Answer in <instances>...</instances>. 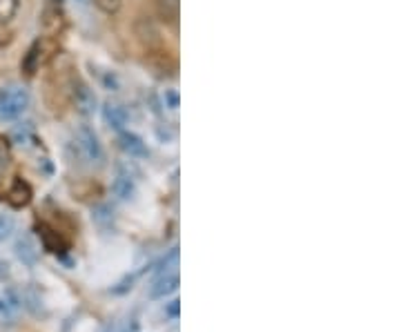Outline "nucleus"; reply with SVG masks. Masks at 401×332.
<instances>
[{
  "label": "nucleus",
  "instance_id": "1",
  "mask_svg": "<svg viewBox=\"0 0 401 332\" xmlns=\"http://www.w3.org/2000/svg\"><path fill=\"white\" fill-rule=\"evenodd\" d=\"M31 103V96L23 85H7L0 90V121L9 123L20 119Z\"/></svg>",
  "mask_w": 401,
  "mask_h": 332
},
{
  "label": "nucleus",
  "instance_id": "2",
  "mask_svg": "<svg viewBox=\"0 0 401 332\" xmlns=\"http://www.w3.org/2000/svg\"><path fill=\"white\" fill-rule=\"evenodd\" d=\"M76 149H78V154L80 158H85L87 163L92 165H101L103 160H105V149L101 145V138L99 134L92 130L89 125H80L78 130H76Z\"/></svg>",
  "mask_w": 401,
  "mask_h": 332
},
{
  "label": "nucleus",
  "instance_id": "3",
  "mask_svg": "<svg viewBox=\"0 0 401 332\" xmlns=\"http://www.w3.org/2000/svg\"><path fill=\"white\" fill-rule=\"evenodd\" d=\"M178 283H181V276H178L176 270L161 274L150 285V299H165L167 294H172V292L178 290Z\"/></svg>",
  "mask_w": 401,
  "mask_h": 332
},
{
  "label": "nucleus",
  "instance_id": "4",
  "mask_svg": "<svg viewBox=\"0 0 401 332\" xmlns=\"http://www.w3.org/2000/svg\"><path fill=\"white\" fill-rule=\"evenodd\" d=\"M119 143H121V149L125 154H130L132 158H145L147 154H150V149H147L145 141L134 132H128L123 130L121 136H119Z\"/></svg>",
  "mask_w": 401,
  "mask_h": 332
},
{
  "label": "nucleus",
  "instance_id": "5",
  "mask_svg": "<svg viewBox=\"0 0 401 332\" xmlns=\"http://www.w3.org/2000/svg\"><path fill=\"white\" fill-rule=\"evenodd\" d=\"M103 114H105V121L110 123V127H114V130H119V132H123V127L130 123V114L123 105L108 103V105H105Z\"/></svg>",
  "mask_w": 401,
  "mask_h": 332
},
{
  "label": "nucleus",
  "instance_id": "6",
  "mask_svg": "<svg viewBox=\"0 0 401 332\" xmlns=\"http://www.w3.org/2000/svg\"><path fill=\"white\" fill-rule=\"evenodd\" d=\"M16 254H18V259L27 265H34L38 261V245L34 243V239H31L29 234H23V237L16 241Z\"/></svg>",
  "mask_w": 401,
  "mask_h": 332
},
{
  "label": "nucleus",
  "instance_id": "7",
  "mask_svg": "<svg viewBox=\"0 0 401 332\" xmlns=\"http://www.w3.org/2000/svg\"><path fill=\"white\" fill-rule=\"evenodd\" d=\"M112 190H114V194L119 197L121 201H132L136 197V181H134V176L121 172L119 176L114 179Z\"/></svg>",
  "mask_w": 401,
  "mask_h": 332
},
{
  "label": "nucleus",
  "instance_id": "8",
  "mask_svg": "<svg viewBox=\"0 0 401 332\" xmlns=\"http://www.w3.org/2000/svg\"><path fill=\"white\" fill-rule=\"evenodd\" d=\"M18 308H20V299H18L14 288L0 285V317L14 315Z\"/></svg>",
  "mask_w": 401,
  "mask_h": 332
},
{
  "label": "nucleus",
  "instance_id": "9",
  "mask_svg": "<svg viewBox=\"0 0 401 332\" xmlns=\"http://www.w3.org/2000/svg\"><path fill=\"white\" fill-rule=\"evenodd\" d=\"M156 9L165 23H176L181 14V0H156Z\"/></svg>",
  "mask_w": 401,
  "mask_h": 332
},
{
  "label": "nucleus",
  "instance_id": "10",
  "mask_svg": "<svg viewBox=\"0 0 401 332\" xmlns=\"http://www.w3.org/2000/svg\"><path fill=\"white\" fill-rule=\"evenodd\" d=\"M76 105H78V110L83 114H92L94 110H96V99H94L92 90L85 88V85H78V90H76Z\"/></svg>",
  "mask_w": 401,
  "mask_h": 332
},
{
  "label": "nucleus",
  "instance_id": "11",
  "mask_svg": "<svg viewBox=\"0 0 401 332\" xmlns=\"http://www.w3.org/2000/svg\"><path fill=\"white\" fill-rule=\"evenodd\" d=\"M20 9V0H0V23H12Z\"/></svg>",
  "mask_w": 401,
  "mask_h": 332
},
{
  "label": "nucleus",
  "instance_id": "12",
  "mask_svg": "<svg viewBox=\"0 0 401 332\" xmlns=\"http://www.w3.org/2000/svg\"><path fill=\"white\" fill-rule=\"evenodd\" d=\"M29 188L23 183V181H16L12 192H9V201L14 203V206H25V203H29Z\"/></svg>",
  "mask_w": 401,
  "mask_h": 332
},
{
  "label": "nucleus",
  "instance_id": "13",
  "mask_svg": "<svg viewBox=\"0 0 401 332\" xmlns=\"http://www.w3.org/2000/svg\"><path fill=\"white\" fill-rule=\"evenodd\" d=\"M92 74H96V78H99V83L103 85L105 90H110V92H116L119 90V76H116V72H112V69H101V72H92Z\"/></svg>",
  "mask_w": 401,
  "mask_h": 332
},
{
  "label": "nucleus",
  "instance_id": "14",
  "mask_svg": "<svg viewBox=\"0 0 401 332\" xmlns=\"http://www.w3.org/2000/svg\"><path fill=\"white\" fill-rule=\"evenodd\" d=\"M14 230H16V221L12 214H0V243L12 237Z\"/></svg>",
  "mask_w": 401,
  "mask_h": 332
},
{
  "label": "nucleus",
  "instance_id": "15",
  "mask_svg": "<svg viewBox=\"0 0 401 332\" xmlns=\"http://www.w3.org/2000/svg\"><path fill=\"white\" fill-rule=\"evenodd\" d=\"M92 217H94V221H96L101 228H110V226H112V210H110L108 206L96 208Z\"/></svg>",
  "mask_w": 401,
  "mask_h": 332
},
{
  "label": "nucleus",
  "instance_id": "16",
  "mask_svg": "<svg viewBox=\"0 0 401 332\" xmlns=\"http://www.w3.org/2000/svg\"><path fill=\"white\" fill-rule=\"evenodd\" d=\"M94 5H96L103 14H116L123 5V0H94Z\"/></svg>",
  "mask_w": 401,
  "mask_h": 332
},
{
  "label": "nucleus",
  "instance_id": "17",
  "mask_svg": "<svg viewBox=\"0 0 401 332\" xmlns=\"http://www.w3.org/2000/svg\"><path fill=\"white\" fill-rule=\"evenodd\" d=\"M165 107L170 112H176L178 110V92L176 90H167L165 92Z\"/></svg>",
  "mask_w": 401,
  "mask_h": 332
},
{
  "label": "nucleus",
  "instance_id": "18",
  "mask_svg": "<svg viewBox=\"0 0 401 332\" xmlns=\"http://www.w3.org/2000/svg\"><path fill=\"white\" fill-rule=\"evenodd\" d=\"M116 332H139V321L136 319H130V321H125V324L116 330Z\"/></svg>",
  "mask_w": 401,
  "mask_h": 332
},
{
  "label": "nucleus",
  "instance_id": "19",
  "mask_svg": "<svg viewBox=\"0 0 401 332\" xmlns=\"http://www.w3.org/2000/svg\"><path fill=\"white\" fill-rule=\"evenodd\" d=\"M178 313H181V301H172L170 306H167V317L178 319Z\"/></svg>",
  "mask_w": 401,
  "mask_h": 332
},
{
  "label": "nucleus",
  "instance_id": "20",
  "mask_svg": "<svg viewBox=\"0 0 401 332\" xmlns=\"http://www.w3.org/2000/svg\"><path fill=\"white\" fill-rule=\"evenodd\" d=\"M76 3H78V5H87V3H89V0H76Z\"/></svg>",
  "mask_w": 401,
  "mask_h": 332
}]
</instances>
